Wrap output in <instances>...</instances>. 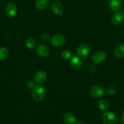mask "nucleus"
<instances>
[{
	"instance_id": "obj_1",
	"label": "nucleus",
	"mask_w": 124,
	"mask_h": 124,
	"mask_svg": "<svg viewBox=\"0 0 124 124\" xmlns=\"http://www.w3.org/2000/svg\"><path fill=\"white\" fill-rule=\"evenodd\" d=\"M46 94V88L41 84L34 86L32 92V98L35 102H40L44 98Z\"/></svg>"
},
{
	"instance_id": "obj_2",
	"label": "nucleus",
	"mask_w": 124,
	"mask_h": 124,
	"mask_svg": "<svg viewBox=\"0 0 124 124\" xmlns=\"http://www.w3.org/2000/svg\"><path fill=\"white\" fill-rule=\"evenodd\" d=\"M103 124H116L117 117L115 113L111 111H105L102 115Z\"/></svg>"
},
{
	"instance_id": "obj_3",
	"label": "nucleus",
	"mask_w": 124,
	"mask_h": 124,
	"mask_svg": "<svg viewBox=\"0 0 124 124\" xmlns=\"http://www.w3.org/2000/svg\"><path fill=\"white\" fill-rule=\"evenodd\" d=\"M51 43L53 47H60L66 43V39L62 34H56L51 37Z\"/></svg>"
},
{
	"instance_id": "obj_4",
	"label": "nucleus",
	"mask_w": 124,
	"mask_h": 124,
	"mask_svg": "<svg viewBox=\"0 0 124 124\" xmlns=\"http://www.w3.org/2000/svg\"><path fill=\"white\" fill-rule=\"evenodd\" d=\"M107 54L105 51L98 50L92 54L91 57V61L94 64H98L102 62L106 59Z\"/></svg>"
},
{
	"instance_id": "obj_5",
	"label": "nucleus",
	"mask_w": 124,
	"mask_h": 124,
	"mask_svg": "<svg viewBox=\"0 0 124 124\" xmlns=\"http://www.w3.org/2000/svg\"><path fill=\"white\" fill-rule=\"evenodd\" d=\"M91 48L87 44H81L79 45L76 49V52L80 57H86L91 53Z\"/></svg>"
},
{
	"instance_id": "obj_6",
	"label": "nucleus",
	"mask_w": 124,
	"mask_h": 124,
	"mask_svg": "<svg viewBox=\"0 0 124 124\" xmlns=\"http://www.w3.org/2000/svg\"><path fill=\"white\" fill-rule=\"evenodd\" d=\"M105 93V90L100 85H94L93 87H91L90 89L89 93L90 95L94 98L96 99H98L100 98L104 95Z\"/></svg>"
},
{
	"instance_id": "obj_7",
	"label": "nucleus",
	"mask_w": 124,
	"mask_h": 124,
	"mask_svg": "<svg viewBox=\"0 0 124 124\" xmlns=\"http://www.w3.org/2000/svg\"><path fill=\"white\" fill-rule=\"evenodd\" d=\"M35 53L40 57L46 58L49 54L50 50L47 46L41 44L36 46L35 50Z\"/></svg>"
},
{
	"instance_id": "obj_8",
	"label": "nucleus",
	"mask_w": 124,
	"mask_h": 124,
	"mask_svg": "<svg viewBox=\"0 0 124 124\" xmlns=\"http://www.w3.org/2000/svg\"><path fill=\"white\" fill-rule=\"evenodd\" d=\"M18 12V8L15 4L13 2H9L6 6V13L7 16L12 18L15 16Z\"/></svg>"
},
{
	"instance_id": "obj_9",
	"label": "nucleus",
	"mask_w": 124,
	"mask_h": 124,
	"mask_svg": "<svg viewBox=\"0 0 124 124\" xmlns=\"http://www.w3.org/2000/svg\"><path fill=\"white\" fill-rule=\"evenodd\" d=\"M51 10L55 15H62L63 13V7L59 1H55L51 4Z\"/></svg>"
},
{
	"instance_id": "obj_10",
	"label": "nucleus",
	"mask_w": 124,
	"mask_h": 124,
	"mask_svg": "<svg viewBox=\"0 0 124 124\" xmlns=\"http://www.w3.org/2000/svg\"><path fill=\"white\" fill-rule=\"evenodd\" d=\"M124 13L122 11H116L111 17V22L114 25H118L124 21Z\"/></svg>"
},
{
	"instance_id": "obj_11",
	"label": "nucleus",
	"mask_w": 124,
	"mask_h": 124,
	"mask_svg": "<svg viewBox=\"0 0 124 124\" xmlns=\"http://www.w3.org/2000/svg\"><path fill=\"white\" fill-rule=\"evenodd\" d=\"M47 79V73L44 70H39L34 76V81L37 84H42Z\"/></svg>"
},
{
	"instance_id": "obj_12",
	"label": "nucleus",
	"mask_w": 124,
	"mask_h": 124,
	"mask_svg": "<svg viewBox=\"0 0 124 124\" xmlns=\"http://www.w3.org/2000/svg\"><path fill=\"white\" fill-rule=\"evenodd\" d=\"M69 64L73 68L80 69L83 65V61L79 55H74L69 59Z\"/></svg>"
},
{
	"instance_id": "obj_13",
	"label": "nucleus",
	"mask_w": 124,
	"mask_h": 124,
	"mask_svg": "<svg viewBox=\"0 0 124 124\" xmlns=\"http://www.w3.org/2000/svg\"><path fill=\"white\" fill-rule=\"evenodd\" d=\"M114 54L117 59H122L124 57V44L119 43L115 47Z\"/></svg>"
},
{
	"instance_id": "obj_14",
	"label": "nucleus",
	"mask_w": 124,
	"mask_h": 124,
	"mask_svg": "<svg viewBox=\"0 0 124 124\" xmlns=\"http://www.w3.org/2000/svg\"><path fill=\"white\" fill-rule=\"evenodd\" d=\"M49 0H36L35 6L37 9L43 10L46 9L49 6Z\"/></svg>"
},
{
	"instance_id": "obj_15",
	"label": "nucleus",
	"mask_w": 124,
	"mask_h": 124,
	"mask_svg": "<svg viewBox=\"0 0 124 124\" xmlns=\"http://www.w3.org/2000/svg\"><path fill=\"white\" fill-rule=\"evenodd\" d=\"M63 120L66 124H75L76 118L73 114L70 112H66L63 116Z\"/></svg>"
},
{
	"instance_id": "obj_16",
	"label": "nucleus",
	"mask_w": 124,
	"mask_h": 124,
	"mask_svg": "<svg viewBox=\"0 0 124 124\" xmlns=\"http://www.w3.org/2000/svg\"><path fill=\"white\" fill-rule=\"evenodd\" d=\"M122 7L121 0H113L109 3V7L111 10L118 11Z\"/></svg>"
},
{
	"instance_id": "obj_17",
	"label": "nucleus",
	"mask_w": 124,
	"mask_h": 124,
	"mask_svg": "<svg viewBox=\"0 0 124 124\" xmlns=\"http://www.w3.org/2000/svg\"><path fill=\"white\" fill-rule=\"evenodd\" d=\"M25 45L26 47L29 49H33L36 47V41L32 37L27 38L25 40Z\"/></svg>"
},
{
	"instance_id": "obj_18",
	"label": "nucleus",
	"mask_w": 124,
	"mask_h": 124,
	"mask_svg": "<svg viewBox=\"0 0 124 124\" xmlns=\"http://www.w3.org/2000/svg\"><path fill=\"white\" fill-rule=\"evenodd\" d=\"M109 107V103L106 99H102L98 102V108L102 111H106Z\"/></svg>"
},
{
	"instance_id": "obj_19",
	"label": "nucleus",
	"mask_w": 124,
	"mask_h": 124,
	"mask_svg": "<svg viewBox=\"0 0 124 124\" xmlns=\"http://www.w3.org/2000/svg\"><path fill=\"white\" fill-rule=\"evenodd\" d=\"M9 54V52L6 47H0V61L6 60L8 58Z\"/></svg>"
},
{
	"instance_id": "obj_20",
	"label": "nucleus",
	"mask_w": 124,
	"mask_h": 124,
	"mask_svg": "<svg viewBox=\"0 0 124 124\" xmlns=\"http://www.w3.org/2000/svg\"><path fill=\"white\" fill-rule=\"evenodd\" d=\"M105 92L108 95H114L117 92V88L114 85H109L106 88Z\"/></svg>"
},
{
	"instance_id": "obj_21",
	"label": "nucleus",
	"mask_w": 124,
	"mask_h": 124,
	"mask_svg": "<svg viewBox=\"0 0 124 124\" xmlns=\"http://www.w3.org/2000/svg\"><path fill=\"white\" fill-rule=\"evenodd\" d=\"M61 56L65 60L69 59L72 57V53L68 50H64L62 51L61 53Z\"/></svg>"
},
{
	"instance_id": "obj_22",
	"label": "nucleus",
	"mask_w": 124,
	"mask_h": 124,
	"mask_svg": "<svg viewBox=\"0 0 124 124\" xmlns=\"http://www.w3.org/2000/svg\"><path fill=\"white\" fill-rule=\"evenodd\" d=\"M51 37L49 34L46 33H43L40 35V39L43 42H47L49 41H51Z\"/></svg>"
},
{
	"instance_id": "obj_23",
	"label": "nucleus",
	"mask_w": 124,
	"mask_h": 124,
	"mask_svg": "<svg viewBox=\"0 0 124 124\" xmlns=\"http://www.w3.org/2000/svg\"><path fill=\"white\" fill-rule=\"evenodd\" d=\"M35 85V84H34V82H33L32 81H29L27 83V87H29L30 88H32V89L34 88Z\"/></svg>"
},
{
	"instance_id": "obj_24",
	"label": "nucleus",
	"mask_w": 124,
	"mask_h": 124,
	"mask_svg": "<svg viewBox=\"0 0 124 124\" xmlns=\"http://www.w3.org/2000/svg\"><path fill=\"white\" fill-rule=\"evenodd\" d=\"M95 70H96V68H95V66L94 65H91L89 67V72L91 73H94L95 71Z\"/></svg>"
},
{
	"instance_id": "obj_25",
	"label": "nucleus",
	"mask_w": 124,
	"mask_h": 124,
	"mask_svg": "<svg viewBox=\"0 0 124 124\" xmlns=\"http://www.w3.org/2000/svg\"><path fill=\"white\" fill-rule=\"evenodd\" d=\"M121 122L123 124H124V111L123 112L122 115L121 116Z\"/></svg>"
},
{
	"instance_id": "obj_26",
	"label": "nucleus",
	"mask_w": 124,
	"mask_h": 124,
	"mask_svg": "<svg viewBox=\"0 0 124 124\" xmlns=\"http://www.w3.org/2000/svg\"><path fill=\"white\" fill-rule=\"evenodd\" d=\"M76 124H86V123H85V122L83 121H78V122H76Z\"/></svg>"
},
{
	"instance_id": "obj_27",
	"label": "nucleus",
	"mask_w": 124,
	"mask_h": 124,
	"mask_svg": "<svg viewBox=\"0 0 124 124\" xmlns=\"http://www.w3.org/2000/svg\"><path fill=\"white\" fill-rule=\"evenodd\" d=\"M108 1H109V2H110V1H113V0H108Z\"/></svg>"
}]
</instances>
